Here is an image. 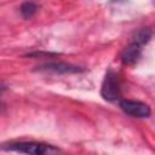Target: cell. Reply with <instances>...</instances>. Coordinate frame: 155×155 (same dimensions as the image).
Returning a JSON list of instances; mask_svg holds the SVG:
<instances>
[{"label":"cell","mask_w":155,"mask_h":155,"mask_svg":"<svg viewBox=\"0 0 155 155\" xmlns=\"http://www.w3.org/2000/svg\"><path fill=\"white\" fill-rule=\"evenodd\" d=\"M4 150H11L17 153H24V154H33V155H45V154H54L59 153V149L45 144V143H38V142H18V143H10L7 145H2Z\"/></svg>","instance_id":"obj_1"},{"label":"cell","mask_w":155,"mask_h":155,"mask_svg":"<svg viewBox=\"0 0 155 155\" xmlns=\"http://www.w3.org/2000/svg\"><path fill=\"white\" fill-rule=\"evenodd\" d=\"M101 96L108 102H117L121 99V82L119 75L113 70L108 69L104 75L102 87H101Z\"/></svg>","instance_id":"obj_2"},{"label":"cell","mask_w":155,"mask_h":155,"mask_svg":"<svg viewBox=\"0 0 155 155\" xmlns=\"http://www.w3.org/2000/svg\"><path fill=\"white\" fill-rule=\"evenodd\" d=\"M19 11L23 18H31L38 11V5L34 1H25L21 5Z\"/></svg>","instance_id":"obj_6"},{"label":"cell","mask_w":155,"mask_h":155,"mask_svg":"<svg viewBox=\"0 0 155 155\" xmlns=\"http://www.w3.org/2000/svg\"><path fill=\"white\" fill-rule=\"evenodd\" d=\"M142 45L134 42V41H131L121 52L120 54V58H121V62L124 64H127V65H132V64H136L139 58H140V54H142Z\"/></svg>","instance_id":"obj_5"},{"label":"cell","mask_w":155,"mask_h":155,"mask_svg":"<svg viewBox=\"0 0 155 155\" xmlns=\"http://www.w3.org/2000/svg\"><path fill=\"white\" fill-rule=\"evenodd\" d=\"M38 71L42 73H54V74H71V73H81L85 69L82 67L70 64V63H64V62H52V63H46L40 67H36Z\"/></svg>","instance_id":"obj_4"},{"label":"cell","mask_w":155,"mask_h":155,"mask_svg":"<svg viewBox=\"0 0 155 155\" xmlns=\"http://www.w3.org/2000/svg\"><path fill=\"white\" fill-rule=\"evenodd\" d=\"M119 107L128 115L138 119H147L151 114V109L148 104L139 102V101H132V99H120Z\"/></svg>","instance_id":"obj_3"},{"label":"cell","mask_w":155,"mask_h":155,"mask_svg":"<svg viewBox=\"0 0 155 155\" xmlns=\"http://www.w3.org/2000/svg\"><path fill=\"white\" fill-rule=\"evenodd\" d=\"M151 36H153V30H150V29H140L132 38V41H134V42L144 46L151 39Z\"/></svg>","instance_id":"obj_7"}]
</instances>
